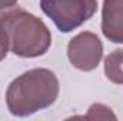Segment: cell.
I'll use <instances>...</instances> for the list:
<instances>
[{
  "instance_id": "1",
  "label": "cell",
  "mask_w": 123,
  "mask_h": 121,
  "mask_svg": "<svg viewBox=\"0 0 123 121\" xmlns=\"http://www.w3.org/2000/svg\"><path fill=\"white\" fill-rule=\"evenodd\" d=\"M59 95V80L47 68H33L13 80L6 93L10 113L26 117L52 105Z\"/></svg>"
},
{
  "instance_id": "2",
  "label": "cell",
  "mask_w": 123,
  "mask_h": 121,
  "mask_svg": "<svg viewBox=\"0 0 123 121\" xmlns=\"http://www.w3.org/2000/svg\"><path fill=\"white\" fill-rule=\"evenodd\" d=\"M0 24L7 36L9 50L20 57H39L47 51L52 43L46 24L22 9H13L0 14Z\"/></svg>"
},
{
  "instance_id": "3",
  "label": "cell",
  "mask_w": 123,
  "mask_h": 121,
  "mask_svg": "<svg viewBox=\"0 0 123 121\" xmlns=\"http://www.w3.org/2000/svg\"><path fill=\"white\" fill-rule=\"evenodd\" d=\"M42 10L63 33L77 29L97 10V0H40Z\"/></svg>"
},
{
  "instance_id": "7",
  "label": "cell",
  "mask_w": 123,
  "mask_h": 121,
  "mask_svg": "<svg viewBox=\"0 0 123 121\" xmlns=\"http://www.w3.org/2000/svg\"><path fill=\"white\" fill-rule=\"evenodd\" d=\"M115 118L116 116L112 113V110L103 104H93L86 116V120H115Z\"/></svg>"
},
{
  "instance_id": "4",
  "label": "cell",
  "mask_w": 123,
  "mask_h": 121,
  "mask_svg": "<svg viewBox=\"0 0 123 121\" xmlns=\"http://www.w3.org/2000/svg\"><path fill=\"white\" fill-rule=\"evenodd\" d=\"M103 44L100 38L90 31H83L74 36L67 46L70 63L83 71H90L97 67L102 60Z\"/></svg>"
},
{
  "instance_id": "6",
  "label": "cell",
  "mask_w": 123,
  "mask_h": 121,
  "mask_svg": "<svg viewBox=\"0 0 123 121\" xmlns=\"http://www.w3.org/2000/svg\"><path fill=\"white\" fill-rule=\"evenodd\" d=\"M105 73L116 84H123V49L112 51L105 60Z\"/></svg>"
},
{
  "instance_id": "9",
  "label": "cell",
  "mask_w": 123,
  "mask_h": 121,
  "mask_svg": "<svg viewBox=\"0 0 123 121\" xmlns=\"http://www.w3.org/2000/svg\"><path fill=\"white\" fill-rule=\"evenodd\" d=\"M17 3V0H0V9H10Z\"/></svg>"
},
{
  "instance_id": "8",
  "label": "cell",
  "mask_w": 123,
  "mask_h": 121,
  "mask_svg": "<svg viewBox=\"0 0 123 121\" xmlns=\"http://www.w3.org/2000/svg\"><path fill=\"white\" fill-rule=\"evenodd\" d=\"M7 50H9L7 36H6V33H4V29H3V27H1V24H0V61L6 57Z\"/></svg>"
},
{
  "instance_id": "5",
  "label": "cell",
  "mask_w": 123,
  "mask_h": 121,
  "mask_svg": "<svg viewBox=\"0 0 123 121\" xmlns=\"http://www.w3.org/2000/svg\"><path fill=\"white\" fill-rule=\"evenodd\" d=\"M102 31L113 43H123V0H105Z\"/></svg>"
}]
</instances>
